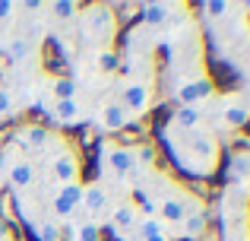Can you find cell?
Returning <instances> with one entry per match:
<instances>
[{
	"label": "cell",
	"instance_id": "obj_1",
	"mask_svg": "<svg viewBox=\"0 0 250 241\" xmlns=\"http://www.w3.org/2000/svg\"><path fill=\"white\" fill-rule=\"evenodd\" d=\"M165 143L168 153L174 159L177 168H184L193 178H212L219 172V140L215 133L200 124V127H174V124H165Z\"/></svg>",
	"mask_w": 250,
	"mask_h": 241
},
{
	"label": "cell",
	"instance_id": "obj_2",
	"mask_svg": "<svg viewBox=\"0 0 250 241\" xmlns=\"http://www.w3.org/2000/svg\"><path fill=\"white\" fill-rule=\"evenodd\" d=\"M16 210H19V216L25 219V225H29V232L35 235V241H63V225L51 216L48 197L42 194V187L16 194Z\"/></svg>",
	"mask_w": 250,
	"mask_h": 241
},
{
	"label": "cell",
	"instance_id": "obj_3",
	"mask_svg": "<svg viewBox=\"0 0 250 241\" xmlns=\"http://www.w3.org/2000/svg\"><path fill=\"white\" fill-rule=\"evenodd\" d=\"M76 25H80V38L89 48L98 51H108L111 42L117 35V16L111 6L104 3H95V6H83L80 16H76Z\"/></svg>",
	"mask_w": 250,
	"mask_h": 241
},
{
	"label": "cell",
	"instance_id": "obj_4",
	"mask_svg": "<svg viewBox=\"0 0 250 241\" xmlns=\"http://www.w3.org/2000/svg\"><path fill=\"white\" fill-rule=\"evenodd\" d=\"M35 165H38V172L48 168V178L54 181V184H80V175H83L80 149H76L73 143H67L63 136L42 162H35Z\"/></svg>",
	"mask_w": 250,
	"mask_h": 241
},
{
	"label": "cell",
	"instance_id": "obj_5",
	"mask_svg": "<svg viewBox=\"0 0 250 241\" xmlns=\"http://www.w3.org/2000/svg\"><path fill=\"white\" fill-rule=\"evenodd\" d=\"M117 102H121L124 108H127L130 118H136V114H146L149 108H152L155 102V83L146 80V76H124L121 86H117Z\"/></svg>",
	"mask_w": 250,
	"mask_h": 241
},
{
	"label": "cell",
	"instance_id": "obj_6",
	"mask_svg": "<svg viewBox=\"0 0 250 241\" xmlns=\"http://www.w3.org/2000/svg\"><path fill=\"white\" fill-rule=\"evenodd\" d=\"M3 181L13 194H25V191H35L38 187V165L25 155H19L16 149L10 146V162H6V172H3Z\"/></svg>",
	"mask_w": 250,
	"mask_h": 241
},
{
	"label": "cell",
	"instance_id": "obj_7",
	"mask_svg": "<svg viewBox=\"0 0 250 241\" xmlns=\"http://www.w3.org/2000/svg\"><path fill=\"white\" fill-rule=\"evenodd\" d=\"M80 200H83V181L80 184H54V194H48V210L57 222H67L80 213Z\"/></svg>",
	"mask_w": 250,
	"mask_h": 241
},
{
	"label": "cell",
	"instance_id": "obj_8",
	"mask_svg": "<svg viewBox=\"0 0 250 241\" xmlns=\"http://www.w3.org/2000/svg\"><path fill=\"white\" fill-rule=\"evenodd\" d=\"M212 95H215V83H212L209 73H200V76L193 73L190 80L177 83V89H174V99H177L181 108H200L203 102H209Z\"/></svg>",
	"mask_w": 250,
	"mask_h": 241
},
{
	"label": "cell",
	"instance_id": "obj_9",
	"mask_svg": "<svg viewBox=\"0 0 250 241\" xmlns=\"http://www.w3.org/2000/svg\"><path fill=\"white\" fill-rule=\"evenodd\" d=\"M111 203H114V197H111V191H108V184H104V181H89V184H83L80 213H83L85 219L98 222L102 216H108Z\"/></svg>",
	"mask_w": 250,
	"mask_h": 241
},
{
	"label": "cell",
	"instance_id": "obj_10",
	"mask_svg": "<svg viewBox=\"0 0 250 241\" xmlns=\"http://www.w3.org/2000/svg\"><path fill=\"white\" fill-rule=\"evenodd\" d=\"M140 219H143V213H140V206H136L133 197L114 200L111 210H108V225H111L114 235H133L136 225H140Z\"/></svg>",
	"mask_w": 250,
	"mask_h": 241
},
{
	"label": "cell",
	"instance_id": "obj_11",
	"mask_svg": "<svg viewBox=\"0 0 250 241\" xmlns=\"http://www.w3.org/2000/svg\"><path fill=\"white\" fill-rule=\"evenodd\" d=\"M206 225H209L206 203H203V200H196V203L187 210V216L174 225V235H181V238H200L203 232H206Z\"/></svg>",
	"mask_w": 250,
	"mask_h": 241
},
{
	"label": "cell",
	"instance_id": "obj_12",
	"mask_svg": "<svg viewBox=\"0 0 250 241\" xmlns=\"http://www.w3.org/2000/svg\"><path fill=\"white\" fill-rule=\"evenodd\" d=\"M127 124H130V114H127V108H124L117 99H111V102L102 105V111H98V127L102 130L114 133V130H124Z\"/></svg>",
	"mask_w": 250,
	"mask_h": 241
},
{
	"label": "cell",
	"instance_id": "obj_13",
	"mask_svg": "<svg viewBox=\"0 0 250 241\" xmlns=\"http://www.w3.org/2000/svg\"><path fill=\"white\" fill-rule=\"evenodd\" d=\"M177 6L174 3H146L140 6V25H146V29H159V25H171V13H174Z\"/></svg>",
	"mask_w": 250,
	"mask_h": 241
},
{
	"label": "cell",
	"instance_id": "obj_14",
	"mask_svg": "<svg viewBox=\"0 0 250 241\" xmlns=\"http://www.w3.org/2000/svg\"><path fill=\"white\" fill-rule=\"evenodd\" d=\"M51 114H54L57 124H63V127H73V124L83 121V105L80 99H54V108H51Z\"/></svg>",
	"mask_w": 250,
	"mask_h": 241
},
{
	"label": "cell",
	"instance_id": "obj_15",
	"mask_svg": "<svg viewBox=\"0 0 250 241\" xmlns=\"http://www.w3.org/2000/svg\"><path fill=\"white\" fill-rule=\"evenodd\" d=\"M35 38H29V35H16V38H10V42L3 44V54L10 57V61H16V64H22V61H29V57H35Z\"/></svg>",
	"mask_w": 250,
	"mask_h": 241
},
{
	"label": "cell",
	"instance_id": "obj_16",
	"mask_svg": "<svg viewBox=\"0 0 250 241\" xmlns=\"http://www.w3.org/2000/svg\"><path fill=\"white\" fill-rule=\"evenodd\" d=\"M136 232H140V241H171V229L162 225L155 216H143Z\"/></svg>",
	"mask_w": 250,
	"mask_h": 241
},
{
	"label": "cell",
	"instance_id": "obj_17",
	"mask_svg": "<svg viewBox=\"0 0 250 241\" xmlns=\"http://www.w3.org/2000/svg\"><path fill=\"white\" fill-rule=\"evenodd\" d=\"M219 118L225 121V127H241V124L247 121V108L241 105V102H234V99H225L219 105Z\"/></svg>",
	"mask_w": 250,
	"mask_h": 241
},
{
	"label": "cell",
	"instance_id": "obj_18",
	"mask_svg": "<svg viewBox=\"0 0 250 241\" xmlns=\"http://www.w3.org/2000/svg\"><path fill=\"white\" fill-rule=\"evenodd\" d=\"M73 241H102V225L92 219H73Z\"/></svg>",
	"mask_w": 250,
	"mask_h": 241
},
{
	"label": "cell",
	"instance_id": "obj_19",
	"mask_svg": "<svg viewBox=\"0 0 250 241\" xmlns=\"http://www.w3.org/2000/svg\"><path fill=\"white\" fill-rule=\"evenodd\" d=\"M13 111H16V99H13V89H10V86H0V121H6Z\"/></svg>",
	"mask_w": 250,
	"mask_h": 241
},
{
	"label": "cell",
	"instance_id": "obj_20",
	"mask_svg": "<svg viewBox=\"0 0 250 241\" xmlns=\"http://www.w3.org/2000/svg\"><path fill=\"white\" fill-rule=\"evenodd\" d=\"M48 10H51V13H57V19H76L83 6H80V3H51Z\"/></svg>",
	"mask_w": 250,
	"mask_h": 241
},
{
	"label": "cell",
	"instance_id": "obj_21",
	"mask_svg": "<svg viewBox=\"0 0 250 241\" xmlns=\"http://www.w3.org/2000/svg\"><path fill=\"white\" fill-rule=\"evenodd\" d=\"M200 10H203V13H209V16H225V13L231 10V3H203Z\"/></svg>",
	"mask_w": 250,
	"mask_h": 241
},
{
	"label": "cell",
	"instance_id": "obj_22",
	"mask_svg": "<svg viewBox=\"0 0 250 241\" xmlns=\"http://www.w3.org/2000/svg\"><path fill=\"white\" fill-rule=\"evenodd\" d=\"M13 13H19V6L16 3H0V22H13Z\"/></svg>",
	"mask_w": 250,
	"mask_h": 241
},
{
	"label": "cell",
	"instance_id": "obj_23",
	"mask_svg": "<svg viewBox=\"0 0 250 241\" xmlns=\"http://www.w3.org/2000/svg\"><path fill=\"white\" fill-rule=\"evenodd\" d=\"M0 241H16V238H13V229L3 222V216H0Z\"/></svg>",
	"mask_w": 250,
	"mask_h": 241
},
{
	"label": "cell",
	"instance_id": "obj_24",
	"mask_svg": "<svg viewBox=\"0 0 250 241\" xmlns=\"http://www.w3.org/2000/svg\"><path fill=\"white\" fill-rule=\"evenodd\" d=\"M6 162H10V149L0 146V181H3V172H6Z\"/></svg>",
	"mask_w": 250,
	"mask_h": 241
},
{
	"label": "cell",
	"instance_id": "obj_25",
	"mask_svg": "<svg viewBox=\"0 0 250 241\" xmlns=\"http://www.w3.org/2000/svg\"><path fill=\"white\" fill-rule=\"evenodd\" d=\"M247 10H250V6H247Z\"/></svg>",
	"mask_w": 250,
	"mask_h": 241
}]
</instances>
